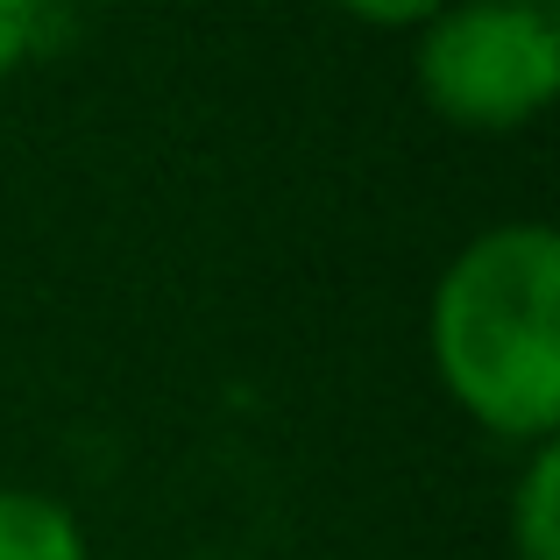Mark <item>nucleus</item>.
<instances>
[{"mask_svg":"<svg viewBox=\"0 0 560 560\" xmlns=\"http://www.w3.org/2000/svg\"><path fill=\"white\" fill-rule=\"evenodd\" d=\"M425 355L462 419L504 447L560 433V234L504 220L454 248L425 299Z\"/></svg>","mask_w":560,"mask_h":560,"instance_id":"obj_1","label":"nucleus"},{"mask_svg":"<svg viewBox=\"0 0 560 560\" xmlns=\"http://www.w3.org/2000/svg\"><path fill=\"white\" fill-rule=\"evenodd\" d=\"M411 36V85L425 114L462 136H518L553 107L560 22L547 0H447Z\"/></svg>","mask_w":560,"mask_h":560,"instance_id":"obj_2","label":"nucleus"},{"mask_svg":"<svg viewBox=\"0 0 560 560\" xmlns=\"http://www.w3.org/2000/svg\"><path fill=\"white\" fill-rule=\"evenodd\" d=\"M0 560H93L79 511L50 490H0Z\"/></svg>","mask_w":560,"mask_h":560,"instance_id":"obj_3","label":"nucleus"},{"mask_svg":"<svg viewBox=\"0 0 560 560\" xmlns=\"http://www.w3.org/2000/svg\"><path fill=\"white\" fill-rule=\"evenodd\" d=\"M511 547L518 560H560V447H525V476L511 490Z\"/></svg>","mask_w":560,"mask_h":560,"instance_id":"obj_4","label":"nucleus"},{"mask_svg":"<svg viewBox=\"0 0 560 560\" xmlns=\"http://www.w3.org/2000/svg\"><path fill=\"white\" fill-rule=\"evenodd\" d=\"M36 36H43V0H0V85L28 65Z\"/></svg>","mask_w":560,"mask_h":560,"instance_id":"obj_5","label":"nucleus"},{"mask_svg":"<svg viewBox=\"0 0 560 560\" xmlns=\"http://www.w3.org/2000/svg\"><path fill=\"white\" fill-rule=\"evenodd\" d=\"M334 8L362 28H425L447 0H334Z\"/></svg>","mask_w":560,"mask_h":560,"instance_id":"obj_6","label":"nucleus"}]
</instances>
